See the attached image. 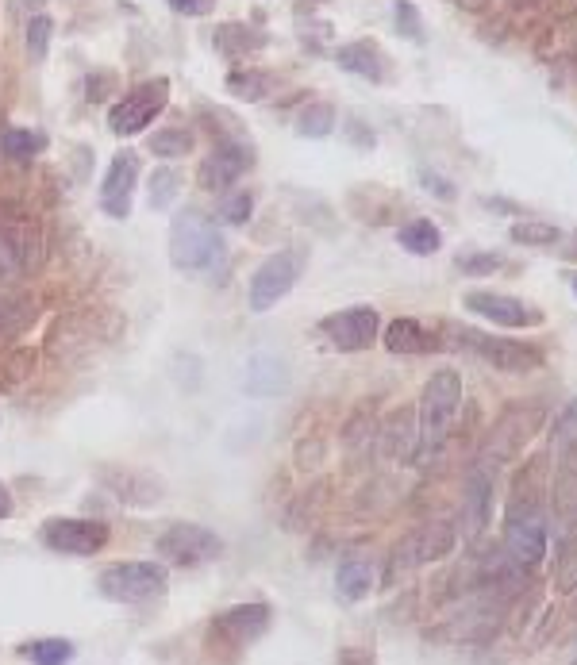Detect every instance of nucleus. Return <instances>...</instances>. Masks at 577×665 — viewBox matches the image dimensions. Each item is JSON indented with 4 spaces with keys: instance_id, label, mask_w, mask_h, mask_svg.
<instances>
[{
    "instance_id": "nucleus-20",
    "label": "nucleus",
    "mask_w": 577,
    "mask_h": 665,
    "mask_svg": "<svg viewBox=\"0 0 577 665\" xmlns=\"http://www.w3.org/2000/svg\"><path fill=\"white\" fill-rule=\"evenodd\" d=\"M104 489L120 496L124 504H135V508H151L162 500V481L151 477V473H135V469H101Z\"/></svg>"
},
{
    "instance_id": "nucleus-27",
    "label": "nucleus",
    "mask_w": 577,
    "mask_h": 665,
    "mask_svg": "<svg viewBox=\"0 0 577 665\" xmlns=\"http://www.w3.org/2000/svg\"><path fill=\"white\" fill-rule=\"evenodd\" d=\"M439 243H443V235H439V227H435L431 220H412L401 227V247L408 250V254L427 258V254L439 250Z\"/></svg>"
},
{
    "instance_id": "nucleus-42",
    "label": "nucleus",
    "mask_w": 577,
    "mask_h": 665,
    "mask_svg": "<svg viewBox=\"0 0 577 665\" xmlns=\"http://www.w3.org/2000/svg\"><path fill=\"white\" fill-rule=\"evenodd\" d=\"M12 516V493H8V485L0 481V519Z\"/></svg>"
},
{
    "instance_id": "nucleus-15",
    "label": "nucleus",
    "mask_w": 577,
    "mask_h": 665,
    "mask_svg": "<svg viewBox=\"0 0 577 665\" xmlns=\"http://www.w3.org/2000/svg\"><path fill=\"white\" fill-rule=\"evenodd\" d=\"M466 308L474 316H485L489 323H501V327H539L543 323L539 308H531L524 300L501 293H470L466 296Z\"/></svg>"
},
{
    "instance_id": "nucleus-26",
    "label": "nucleus",
    "mask_w": 577,
    "mask_h": 665,
    "mask_svg": "<svg viewBox=\"0 0 577 665\" xmlns=\"http://www.w3.org/2000/svg\"><path fill=\"white\" fill-rule=\"evenodd\" d=\"M216 50L227 54V58H247L254 50L266 47V31H254V27H243V24H224L216 27Z\"/></svg>"
},
{
    "instance_id": "nucleus-19",
    "label": "nucleus",
    "mask_w": 577,
    "mask_h": 665,
    "mask_svg": "<svg viewBox=\"0 0 577 665\" xmlns=\"http://www.w3.org/2000/svg\"><path fill=\"white\" fill-rule=\"evenodd\" d=\"M454 539H458V531H454L451 519H431L427 527H420L412 539L404 542V562H412V566L439 562L443 554L454 550Z\"/></svg>"
},
{
    "instance_id": "nucleus-23",
    "label": "nucleus",
    "mask_w": 577,
    "mask_h": 665,
    "mask_svg": "<svg viewBox=\"0 0 577 665\" xmlns=\"http://www.w3.org/2000/svg\"><path fill=\"white\" fill-rule=\"evenodd\" d=\"M420 450V427L412 412H397L385 427V454L397 458V462H412Z\"/></svg>"
},
{
    "instance_id": "nucleus-28",
    "label": "nucleus",
    "mask_w": 577,
    "mask_h": 665,
    "mask_svg": "<svg viewBox=\"0 0 577 665\" xmlns=\"http://www.w3.org/2000/svg\"><path fill=\"white\" fill-rule=\"evenodd\" d=\"M227 89L239 100H266L274 89V77L266 70H235V74H227Z\"/></svg>"
},
{
    "instance_id": "nucleus-41",
    "label": "nucleus",
    "mask_w": 577,
    "mask_h": 665,
    "mask_svg": "<svg viewBox=\"0 0 577 665\" xmlns=\"http://www.w3.org/2000/svg\"><path fill=\"white\" fill-rule=\"evenodd\" d=\"M170 8L181 16H208L216 8V0H170Z\"/></svg>"
},
{
    "instance_id": "nucleus-37",
    "label": "nucleus",
    "mask_w": 577,
    "mask_h": 665,
    "mask_svg": "<svg viewBox=\"0 0 577 665\" xmlns=\"http://www.w3.org/2000/svg\"><path fill=\"white\" fill-rule=\"evenodd\" d=\"M554 573H558V589L577 592V542L554 550Z\"/></svg>"
},
{
    "instance_id": "nucleus-30",
    "label": "nucleus",
    "mask_w": 577,
    "mask_h": 665,
    "mask_svg": "<svg viewBox=\"0 0 577 665\" xmlns=\"http://www.w3.org/2000/svg\"><path fill=\"white\" fill-rule=\"evenodd\" d=\"M20 654H24L31 665H66V662H74V642L39 639V642H27Z\"/></svg>"
},
{
    "instance_id": "nucleus-35",
    "label": "nucleus",
    "mask_w": 577,
    "mask_h": 665,
    "mask_svg": "<svg viewBox=\"0 0 577 665\" xmlns=\"http://www.w3.org/2000/svg\"><path fill=\"white\" fill-rule=\"evenodd\" d=\"M177 189H181V181H177V173L174 170H154L151 177V208H170L177 197Z\"/></svg>"
},
{
    "instance_id": "nucleus-12",
    "label": "nucleus",
    "mask_w": 577,
    "mask_h": 665,
    "mask_svg": "<svg viewBox=\"0 0 577 665\" xmlns=\"http://www.w3.org/2000/svg\"><path fill=\"white\" fill-rule=\"evenodd\" d=\"M254 166V150L247 139H239V135H224V139H216V150L208 154L201 162V185L204 189H212V193H227V185L231 181H239L243 173Z\"/></svg>"
},
{
    "instance_id": "nucleus-1",
    "label": "nucleus",
    "mask_w": 577,
    "mask_h": 665,
    "mask_svg": "<svg viewBox=\"0 0 577 665\" xmlns=\"http://www.w3.org/2000/svg\"><path fill=\"white\" fill-rule=\"evenodd\" d=\"M543 489H547V458H535L516 477V485L508 493V508H504V554L520 569L543 566V558H547L551 523H547Z\"/></svg>"
},
{
    "instance_id": "nucleus-21",
    "label": "nucleus",
    "mask_w": 577,
    "mask_h": 665,
    "mask_svg": "<svg viewBox=\"0 0 577 665\" xmlns=\"http://www.w3.org/2000/svg\"><path fill=\"white\" fill-rule=\"evenodd\" d=\"M243 385L251 396H277L289 389V366L285 358H277L270 350H254L247 358V373H243Z\"/></svg>"
},
{
    "instance_id": "nucleus-7",
    "label": "nucleus",
    "mask_w": 577,
    "mask_h": 665,
    "mask_svg": "<svg viewBox=\"0 0 577 665\" xmlns=\"http://www.w3.org/2000/svg\"><path fill=\"white\" fill-rule=\"evenodd\" d=\"M539 423H543V412H539V408H508V412L493 423L489 443H485V450L477 454V466H485L497 473L504 462H512V458L524 450V443L535 435Z\"/></svg>"
},
{
    "instance_id": "nucleus-38",
    "label": "nucleus",
    "mask_w": 577,
    "mask_h": 665,
    "mask_svg": "<svg viewBox=\"0 0 577 665\" xmlns=\"http://www.w3.org/2000/svg\"><path fill=\"white\" fill-rule=\"evenodd\" d=\"M554 439H558V450L577 446V396L558 412V419H554Z\"/></svg>"
},
{
    "instance_id": "nucleus-39",
    "label": "nucleus",
    "mask_w": 577,
    "mask_h": 665,
    "mask_svg": "<svg viewBox=\"0 0 577 665\" xmlns=\"http://www.w3.org/2000/svg\"><path fill=\"white\" fill-rule=\"evenodd\" d=\"M504 258L501 254H458V270L470 273V277H485V273L501 270Z\"/></svg>"
},
{
    "instance_id": "nucleus-40",
    "label": "nucleus",
    "mask_w": 577,
    "mask_h": 665,
    "mask_svg": "<svg viewBox=\"0 0 577 665\" xmlns=\"http://www.w3.org/2000/svg\"><path fill=\"white\" fill-rule=\"evenodd\" d=\"M397 24H401V31L408 35V39H424V27H420V12L408 4V0H397Z\"/></svg>"
},
{
    "instance_id": "nucleus-29",
    "label": "nucleus",
    "mask_w": 577,
    "mask_h": 665,
    "mask_svg": "<svg viewBox=\"0 0 577 665\" xmlns=\"http://www.w3.org/2000/svg\"><path fill=\"white\" fill-rule=\"evenodd\" d=\"M0 147L8 158H16V162H31L39 150L47 147V139L39 135V131H27V127H8L4 135H0Z\"/></svg>"
},
{
    "instance_id": "nucleus-24",
    "label": "nucleus",
    "mask_w": 577,
    "mask_h": 665,
    "mask_svg": "<svg viewBox=\"0 0 577 665\" xmlns=\"http://www.w3.org/2000/svg\"><path fill=\"white\" fill-rule=\"evenodd\" d=\"M335 589L347 604H358L366 600L370 589H374V566L362 562V558H343L339 562V573H335Z\"/></svg>"
},
{
    "instance_id": "nucleus-33",
    "label": "nucleus",
    "mask_w": 577,
    "mask_h": 665,
    "mask_svg": "<svg viewBox=\"0 0 577 665\" xmlns=\"http://www.w3.org/2000/svg\"><path fill=\"white\" fill-rule=\"evenodd\" d=\"M558 239H562V231L551 227V223L524 220L512 227V243H524V247H554Z\"/></svg>"
},
{
    "instance_id": "nucleus-17",
    "label": "nucleus",
    "mask_w": 577,
    "mask_h": 665,
    "mask_svg": "<svg viewBox=\"0 0 577 665\" xmlns=\"http://www.w3.org/2000/svg\"><path fill=\"white\" fill-rule=\"evenodd\" d=\"M493 481H497V473L485 466H474L470 469V477H466V493H462V531H466V539H477L481 531H485V523H489V504H493Z\"/></svg>"
},
{
    "instance_id": "nucleus-6",
    "label": "nucleus",
    "mask_w": 577,
    "mask_h": 665,
    "mask_svg": "<svg viewBox=\"0 0 577 665\" xmlns=\"http://www.w3.org/2000/svg\"><path fill=\"white\" fill-rule=\"evenodd\" d=\"M154 550H158L166 562L189 569V566H204V562H216V558L224 554V539H220L216 531L201 527V523L181 519V523H170V527L158 535Z\"/></svg>"
},
{
    "instance_id": "nucleus-10",
    "label": "nucleus",
    "mask_w": 577,
    "mask_h": 665,
    "mask_svg": "<svg viewBox=\"0 0 577 665\" xmlns=\"http://www.w3.org/2000/svg\"><path fill=\"white\" fill-rule=\"evenodd\" d=\"M39 539H43V546L54 550V554L89 558V554L104 550V542H108V523H101V519L58 516V519H47V523H43Z\"/></svg>"
},
{
    "instance_id": "nucleus-9",
    "label": "nucleus",
    "mask_w": 577,
    "mask_h": 665,
    "mask_svg": "<svg viewBox=\"0 0 577 665\" xmlns=\"http://www.w3.org/2000/svg\"><path fill=\"white\" fill-rule=\"evenodd\" d=\"M166 100H170V81H166V77L143 81V85H135L131 93H124V100L112 104L108 127H112L116 135H139V131H147L154 116L166 108Z\"/></svg>"
},
{
    "instance_id": "nucleus-3",
    "label": "nucleus",
    "mask_w": 577,
    "mask_h": 665,
    "mask_svg": "<svg viewBox=\"0 0 577 665\" xmlns=\"http://www.w3.org/2000/svg\"><path fill=\"white\" fill-rule=\"evenodd\" d=\"M224 239L201 208H181L170 223V262L177 270H204L220 258Z\"/></svg>"
},
{
    "instance_id": "nucleus-4",
    "label": "nucleus",
    "mask_w": 577,
    "mask_h": 665,
    "mask_svg": "<svg viewBox=\"0 0 577 665\" xmlns=\"http://www.w3.org/2000/svg\"><path fill=\"white\" fill-rule=\"evenodd\" d=\"M97 589L116 604H151L158 596H166L170 573L162 562H116L101 569Z\"/></svg>"
},
{
    "instance_id": "nucleus-25",
    "label": "nucleus",
    "mask_w": 577,
    "mask_h": 665,
    "mask_svg": "<svg viewBox=\"0 0 577 665\" xmlns=\"http://www.w3.org/2000/svg\"><path fill=\"white\" fill-rule=\"evenodd\" d=\"M335 62L343 70H351L358 77H370V81H381L385 77V62H381V50L374 43H347V47L335 50Z\"/></svg>"
},
{
    "instance_id": "nucleus-31",
    "label": "nucleus",
    "mask_w": 577,
    "mask_h": 665,
    "mask_svg": "<svg viewBox=\"0 0 577 665\" xmlns=\"http://www.w3.org/2000/svg\"><path fill=\"white\" fill-rule=\"evenodd\" d=\"M331 127H335V108L324 104V100L308 104L301 112V120H297V131L308 135V139H324V135H331Z\"/></svg>"
},
{
    "instance_id": "nucleus-34",
    "label": "nucleus",
    "mask_w": 577,
    "mask_h": 665,
    "mask_svg": "<svg viewBox=\"0 0 577 665\" xmlns=\"http://www.w3.org/2000/svg\"><path fill=\"white\" fill-rule=\"evenodd\" d=\"M51 31L54 24L47 16H31V20H27V54H31L35 62L47 58V50H51Z\"/></svg>"
},
{
    "instance_id": "nucleus-16",
    "label": "nucleus",
    "mask_w": 577,
    "mask_h": 665,
    "mask_svg": "<svg viewBox=\"0 0 577 665\" xmlns=\"http://www.w3.org/2000/svg\"><path fill=\"white\" fill-rule=\"evenodd\" d=\"M35 266V231L24 223L0 227V289L20 281Z\"/></svg>"
},
{
    "instance_id": "nucleus-14",
    "label": "nucleus",
    "mask_w": 577,
    "mask_h": 665,
    "mask_svg": "<svg viewBox=\"0 0 577 665\" xmlns=\"http://www.w3.org/2000/svg\"><path fill=\"white\" fill-rule=\"evenodd\" d=\"M135 181H139V154L135 150H120L112 158V166L104 173L101 185V208L108 216H127L131 212V193H135Z\"/></svg>"
},
{
    "instance_id": "nucleus-2",
    "label": "nucleus",
    "mask_w": 577,
    "mask_h": 665,
    "mask_svg": "<svg viewBox=\"0 0 577 665\" xmlns=\"http://www.w3.org/2000/svg\"><path fill=\"white\" fill-rule=\"evenodd\" d=\"M458 408H462V377L454 370H435L427 377L424 396H420V419H416V427H420V450H416V458L420 462L439 458V450L451 439Z\"/></svg>"
},
{
    "instance_id": "nucleus-5",
    "label": "nucleus",
    "mask_w": 577,
    "mask_h": 665,
    "mask_svg": "<svg viewBox=\"0 0 577 665\" xmlns=\"http://www.w3.org/2000/svg\"><path fill=\"white\" fill-rule=\"evenodd\" d=\"M451 335H454L451 339L454 350H466V354H474L485 366H493V370L501 373H531L543 366V354L527 343L497 339V335H485L477 327H454Z\"/></svg>"
},
{
    "instance_id": "nucleus-43",
    "label": "nucleus",
    "mask_w": 577,
    "mask_h": 665,
    "mask_svg": "<svg viewBox=\"0 0 577 665\" xmlns=\"http://www.w3.org/2000/svg\"><path fill=\"white\" fill-rule=\"evenodd\" d=\"M574 289H577V277H574Z\"/></svg>"
},
{
    "instance_id": "nucleus-11",
    "label": "nucleus",
    "mask_w": 577,
    "mask_h": 665,
    "mask_svg": "<svg viewBox=\"0 0 577 665\" xmlns=\"http://www.w3.org/2000/svg\"><path fill=\"white\" fill-rule=\"evenodd\" d=\"M297 277H301V254L281 250L274 258H266L251 277V308L254 312H270L277 300L289 296V289L297 285Z\"/></svg>"
},
{
    "instance_id": "nucleus-18",
    "label": "nucleus",
    "mask_w": 577,
    "mask_h": 665,
    "mask_svg": "<svg viewBox=\"0 0 577 665\" xmlns=\"http://www.w3.org/2000/svg\"><path fill=\"white\" fill-rule=\"evenodd\" d=\"M212 631H220L224 639L239 642V646L262 639L270 631V604H235L212 623Z\"/></svg>"
},
{
    "instance_id": "nucleus-22",
    "label": "nucleus",
    "mask_w": 577,
    "mask_h": 665,
    "mask_svg": "<svg viewBox=\"0 0 577 665\" xmlns=\"http://www.w3.org/2000/svg\"><path fill=\"white\" fill-rule=\"evenodd\" d=\"M381 339H385L389 354H431V350H443V339H435L420 320H393Z\"/></svg>"
},
{
    "instance_id": "nucleus-36",
    "label": "nucleus",
    "mask_w": 577,
    "mask_h": 665,
    "mask_svg": "<svg viewBox=\"0 0 577 665\" xmlns=\"http://www.w3.org/2000/svg\"><path fill=\"white\" fill-rule=\"evenodd\" d=\"M251 208H254L251 193H224V200H220V220L231 223V227H243V223L251 220Z\"/></svg>"
},
{
    "instance_id": "nucleus-13",
    "label": "nucleus",
    "mask_w": 577,
    "mask_h": 665,
    "mask_svg": "<svg viewBox=\"0 0 577 665\" xmlns=\"http://www.w3.org/2000/svg\"><path fill=\"white\" fill-rule=\"evenodd\" d=\"M320 331L327 335L331 346H339V350H347V354H358V350H366V346L377 343L381 320H377V312L370 304H358V308H343V312L327 316V320L320 323Z\"/></svg>"
},
{
    "instance_id": "nucleus-8",
    "label": "nucleus",
    "mask_w": 577,
    "mask_h": 665,
    "mask_svg": "<svg viewBox=\"0 0 577 665\" xmlns=\"http://www.w3.org/2000/svg\"><path fill=\"white\" fill-rule=\"evenodd\" d=\"M551 489V519H554V550L577 542V446L558 450Z\"/></svg>"
},
{
    "instance_id": "nucleus-32",
    "label": "nucleus",
    "mask_w": 577,
    "mask_h": 665,
    "mask_svg": "<svg viewBox=\"0 0 577 665\" xmlns=\"http://www.w3.org/2000/svg\"><path fill=\"white\" fill-rule=\"evenodd\" d=\"M151 150L158 154V158H181V154H189V150H193V131H185V127L154 131Z\"/></svg>"
}]
</instances>
